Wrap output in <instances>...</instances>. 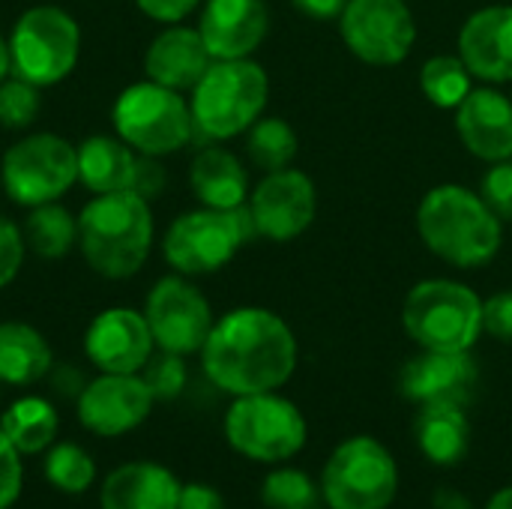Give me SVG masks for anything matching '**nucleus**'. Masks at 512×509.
<instances>
[{
    "mask_svg": "<svg viewBox=\"0 0 512 509\" xmlns=\"http://www.w3.org/2000/svg\"><path fill=\"white\" fill-rule=\"evenodd\" d=\"M144 318L153 333V342L162 351H171L180 357L201 351L213 330V315H210L207 300L201 297L198 288H192L189 282L177 276L156 282V288L147 297Z\"/></svg>",
    "mask_w": 512,
    "mask_h": 509,
    "instance_id": "nucleus-13",
    "label": "nucleus"
},
{
    "mask_svg": "<svg viewBox=\"0 0 512 509\" xmlns=\"http://www.w3.org/2000/svg\"><path fill=\"white\" fill-rule=\"evenodd\" d=\"M423 93L429 96L432 105L438 108H459L462 99L471 93V69L465 66L462 57H432L426 60L420 72Z\"/></svg>",
    "mask_w": 512,
    "mask_h": 509,
    "instance_id": "nucleus-30",
    "label": "nucleus"
},
{
    "mask_svg": "<svg viewBox=\"0 0 512 509\" xmlns=\"http://www.w3.org/2000/svg\"><path fill=\"white\" fill-rule=\"evenodd\" d=\"M291 3L312 18H336L348 6V0H291Z\"/></svg>",
    "mask_w": 512,
    "mask_h": 509,
    "instance_id": "nucleus-42",
    "label": "nucleus"
},
{
    "mask_svg": "<svg viewBox=\"0 0 512 509\" xmlns=\"http://www.w3.org/2000/svg\"><path fill=\"white\" fill-rule=\"evenodd\" d=\"M432 509H471V504L456 489H438L435 498H432Z\"/></svg>",
    "mask_w": 512,
    "mask_h": 509,
    "instance_id": "nucleus-43",
    "label": "nucleus"
},
{
    "mask_svg": "<svg viewBox=\"0 0 512 509\" xmlns=\"http://www.w3.org/2000/svg\"><path fill=\"white\" fill-rule=\"evenodd\" d=\"M75 234H78L75 219L69 216V210H63L54 201L33 207L27 228H24V237L39 258H63L72 249Z\"/></svg>",
    "mask_w": 512,
    "mask_h": 509,
    "instance_id": "nucleus-28",
    "label": "nucleus"
},
{
    "mask_svg": "<svg viewBox=\"0 0 512 509\" xmlns=\"http://www.w3.org/2000/svg\"><path fill=\"white\" fill-rule=\"evenodd\" d=\"M459 54L471 75L483 81H512V6L474 12L459 33Z\"/></svg>",
    "mask_w": 512,
    "mask_h": 509,
    "instance_id": "nucleus-19",
    "label": "nucleus"
},
{
    "mask_svg": "<svg viewBox=\"0 0 512 509\" xmlns=\"http://www.w3.org/2000/svg\"><path fill=\"white\" fill-rule=\"evenodd\" d=\"M144 384L150 387L153 399H177L186 387V366H183V357L180 354H171V351H162L159 357L147 360L144 366Z\"/></svg>",
    "mask_w": 512,
    "mask_h": 509,
    "instance_id": "nucleus-34",
    "label": "nucleus"
},
{
    "mask_svg": "<svg viewBox=\"0 0 512 509\" xmlns=\"http://www.w3.org/2000/svg\"><path fill=\"white\" fill-rule=\"evenodd\" d=\"M78 180V150L57 135H30L3 156V189L21 207L57 201Z\"/></svg>",
    "mask_w": 512,
    "mask_h": 509,
    "instance_id": "nucleus-11",
    "label": "nucleus"
},
{
    "mask_svg": "<svg viewBox=\"0 0 512 509\" xmlns=\"http://www.w3.org/2000/svg\"><path fill=\"white\" fill-rule=\"evenodd\" d=\"M210 51L198 30L189 27H171L153 39L144 57V69L150 81L171 87V90H189L201 81V75L210 69Z\"/></svg>",
    "mask_w": 512,
    "mask_h": 509,
    "instance_id": "nucleus-21",
    "label": "nucleus"
},
{
    "mask_svg": "<svg viewBox=\"0 0 512 509\" xmlns=\"http://www.w3.org/2000/svg\"><path fill=\"white\" fill-rule=\"evenodd\" d=\"M141 6V12H147L156 21H180L186 18L198 0H135Z\"/></svg>",
    "mask_w": 512,
    "mask_h": 509,
    "instance_id": "nucleus-41",
    "label": "nucleus"
},
{
    "mask_svg": "<svg viewBox=\"0 0 512 509\" xmlns=\"http://www.w3.org/2000/svg\"><path fill=\"white\" fill-rule=\"evenodd\" d=\"M258 237L252 210L246 204L234 210H195L180 216L165 237V258L174 270L198 276L225 267L243 243Z\"/></svg>",
    "mask_w": 512,
    "mask_h": 509,
    "instance_id": "nucleus-6",
    "label": "nucleus"
},
{
    "mask_svg": "<svg viewBox=\"0 0 512 509\" xmlns=\"http://www.w3.org/2000/svg\"><path fill=\"white\" fill-rule=\"evenodd\" d=\"M132 171H135V156L126 147V141L96 135L78 147V180L96 195L129 189Z\"/></svg>",
    "mask_w": 512,
    "mask_h": 509,
    "instance_id": "nucleus-25",
    "label": "nucleus"
},
{
    "mask_svg": "<svg viewBox=\"0 0 512 509\" xmlns=\"http://www.w3.org/2000/svg\"><path fill=\"white\" fill-rule=\"evenodd\" d=\"M177 477L153 462H129L102 483V509H177Z\"/></svg>",
    "mask_w": 512,
    "mask_h": 509,
    "instance_id": "nucleus-22",
    "label": "nucleus"
},
{
    "mask_svg": "<svg viewBox=\"0 0 512 509\" xmlns=\"http://www.w3.org/2000/svg\"><path fill=\"white\" fill-rule=\"evenodd\" d=\"M177 509H225V501H222V495L213 486L189 483V486L180 489Z\"/></svg>",
    "mask_w": 512,
    "mask_h": 509,
    "instance_id": "nucleus-40",
    "label": "nucleus"
},
{
    "mask_svg": "<svg viewBox=\"0 0 512 509\" xmlns=\"http://www.w3.org/2000/svg\"><path fill=\"white\" fill-rule=\"evenodd\" d=\"M267 75L258 63L216 60L192 87V123L207 138H234L246 132L267 105Z\"/></svg>",
    "mask_w": 512,
    "mask_h": 509,
    "instance_id": "nucleus-4",
    "label": "nucleus"
},
{
    "mask_svg": "<svg viewBox=\"0 0 512 509\" xmlns=\"http://www.w3.org/2000/svg\"><path fill=\"white\" fill-rule=\"evenodd\" d=\"M12 69V54H9V45L0 39V81L6 78V72Z\"/></svg>",
    "mask_w": 512,
    "mask_h": 509,
    "instance_id": "nucleus-45",
    "label": "nucleus"
},
{
    "mask_svg": "<svg viewBox=\"0 0 512 509\" xmlns=\"http://www.w3.org/2000/svg\"><path fill=\"white\" fill-rule=\"evenodd\" d=\"M315 207H318L315 183L294 168L270 171L258 183L249 204L258 237H270L279 243L300 237L312 225Z\"/></svg>",
    "mask_w": 512,
    "mask_h": 509,
    "instance_id": "nucleus-14",
    "label": "nucleus"
},
{
    "mask_svg": "<svg viewBox=\"0 0 512 509\" xmlns=\"http://www.w3.org/2000/svg\"><path fill=\"white\" fill-rule=\"evenodd\" d=\"M261 498L270 509H318L321 507V492L315 489V483L294 468H282L273 471L264 480Z\"/></svg>",
    "mask_w": 512,
    "mask_h": 509,
    "instance_id": "nucleus-32",
    "label": "nucleus"
},
{
    "mask_svg": "<svg viewBox=\"0 0 512 509\" xmlns=\"http://www.w3.org/2000/svg\"><path fill=\"white\" fill-rule=\"evenodd\" d=\"M153 393L144 378L135 375H102L87 384L78 396V420L87 432L114 438L141 426L153 408Z\"/></svg>",
    "mask_w": 512,
    "mask_h": 509,
    "instance_id": "nucleus-15",
    "label": "nucleus"
},
{
    "mask_svg": "<svg viewBox=\"0 0 512 509\" xmlns=\"http://www.w3.org/2000/svg\"><path fill=\"white\" fill-rule=\"evenodd\" d=\"M162 186H165L162 165L156 162V156H144L141 153V159H135V171H132V186L129 189L135 195H141L144 201H150V198H156L162 192Z\"/></svg>",
    "mask_w": 512,
    "mask_h": 509,
    "instance_id": "nucleus-39",
    "label": "nucleus"
},
{
    "mask_svg": "<svg viewBox=\"0 0 512 509\" xmlns=\"http://www.w3.org/2000/svg\"><path fill=\"white\" fill-rule=\"evenodd\" d=\"M36 114H39L36 84L24 78L0 81V123L6 129H24L36 120Z\"/></svg>",
    "mask_w": 512,
    "mask_h": 509,
    "instance_id": "nucleus-33",
    "label": "nucleus"
},
{
    "mask_svg": "<svg viewBox=\"0 0 512 509\" xmlns=\"http://www.w3.org/2000/svg\"><path fill=\"white\" fill-rule=\"evenodd\" d=\"M246 150L264 171H282L297 156V135L282 117H264L249 126Z\"/></svg>",
    "mask_w": 512,
    "mask_h": 509,
    "instance_id": "nucleus-29",
    "label": "nucleus"
},
{
    "mask_svg": "<svg viewBox=\"0 0 512 509\" xmlns=\"http://www.w3.org/2000/svg\"><path fill=\"white\" fill-rule=\"evenodd\" d=\"M480 198L498 219L512 222V159L495 162V168H489L480 183Z\"/></svg>",
    "mask_w": 512,
    "mask_h": 509,
    "instance_id": "nucleus-35",
    "label": "nucleus"
},
{
    "mask_svg": "<svg viewBox=\"0 0 512 509\" xmlns=\"http://www.w3.org/2000/svg\"><path fill=\"white\" fill-rule=\"evenodd\" d=\"M189 180H192V192L204 207L234 210L246 201V186H249L246 171L237 162V156H231L228 150L219 147L201 150L192 162Z\"/></svg>",
    "mask_w": 512,
    "mask_h": 509,
    "instance_id": "nucleus-23",
    "label": "nucleus"
},
{
    "mask_svg": "<svg viewBox=\"0 0 512 509\" xmlns=\"http://www.w3.org/2000/svg\"><path fill=\"white\" fill-rule=\"evenodd\" d=\"M414 438L435 465H456L468 453L471 429L459 405H420Z\"/></svg>",
    "mask_w": 512,
    "mask_h": 509,
    "instance_id": "nucleus-24",
    "label": "nucleus"
},
{
    "mask_svg": "<svg viewBox=\"0 0 512 509\" xmlns=\"http://www.w3.org/2000/svg\"><path fill=\"white\" fill-rule=\"evenodd\" d=\"M78 45V24L69 12L57 6H33L12 27V72L36 87L57 84L75 69Z\"/></svg>",
    "mask_w": 512,
    "mask_h": 509,
    "instance_id": "nucleus-8",
    "label": "nucleus"
},
{
    "mask_svg": "<svg viewBox=\"0 0 512 509\" xmlns=\"http://www.w3.org/2000/svg\"><path fill=\"white\" fill-rule=\"evenodd\" d=\"M402 321L423 351H471L483 333V300L468 285L429 279L411 288Z\"/></svg>",
    "mask_w": 512,
    "mask_h": 509,
    "instance_id": "nucleus-5",
    "label": "nucleus"
},
{
    "mask_svg": "<svg viewBox=\"0 0 512 509\" xmlns=\"http://www.w3.org/2000/svg\"><path fill=\"white\" fill-rule=\"evenodd\" d=\"M228 444L255 462H282L303 450L306 420L282 396L252 393L240 396L225 417Z\"/></svg>",
    "mask_w": 512,
    "mask_h": 509,
    "instance_id": "nucleus-9",
    "label": "nucleus"
},
{
    "mask_svg": "<svg viewBox=\"0 0 512 509\" xmlns=\"http://www.w3.org/2000/svg\"><path fill=\"white\" fill-rule=\"evenodd\" d=\"M483 330L501 342H512V291H498L483 303Z\"/></svg>",
    "mask_w": 512,
    "mask_h": 509,
    "instance_id": "nucleus-38",
    "label": "nucleus"
},
{
    "mask_svg": "<svg viewBox=\"0 0 512 509\" xmlns=\"http://www.w3.org/2000/svg\"><path fill=\"white\" fill-rule=\"evenodd\" d=\"M21 495V453L0 429V509H9Z\"/></svg>",
    "mask_w": 512,
    "mask_h": 509,
    "instance_id": "nucleus-37",
    "label": "nucleus"
},
{
    "mask_svg": "<svg viewBox=\"0 0 512 509\" xmlns=\"http://www.w3.org/2000/svg\"><path fill=\"white\" fill-rule=\"evenodd\" d=\"M45 477L54 489L66 495H81L96 477V462L78 444H57L45 456Z\"/></svg>",
    "mask_w": 512,
    "mask_h": 509,
    "instance_id": "nucleus-31",
    "label": "nucleus"
},
{
    "mask_svg": "<svg viewBox=\"0 0 512 509\" xmlns=\"http://www.w3.org/2000/svg\"><path fill=\"white\" fill-rule=\"evenodd\" d=\"M477 363L468 351H426L402 369V393L420 405L465 408L477 390Z\"/></svg>",
    "mask_w": 512,
    "mask_h": 509,
    "instance_id": "nucleus-17",
    "label": "nucleus"
},
{
    "mask_svg": "<svg viewBox=\"0 0 512 509\" xmlns=\"http://www.w3.org/2000/svg\"><path fill=\"white\" fill-rule=\"evenodd\" d=\"M153 333L147 318L135 309H108L102 312L84 336L87 357L108 375H135L147 366L153 354Z\"/></svg>",
    "mask_w": 512,
    "mask_h": 509,
    "instance_id": "nucleus-16",
    "label": "nucleus"
},
{
    "mask_svg": "<svg viewBox=\"0 0 512 509\" xmlns=\"http://www.w3.org/2000/svg\"><path fill=\"white\" fill-rule=\"evenodd\" d=\"M201 357L207 378L225 393H273L294 375L297 339L267 309H234L213 324Z\"/></svg>",
    "mask_w": 512,
    "mask_h": 509,
    "instance_id": "nucleus-1",
    "label": "nucleus"
},
{
    "mask_svg": "<svg viewBox=\"0 0 512 509\" xmlns=\"http://www.w3.org/2000/svg\"><path fill=\"white\" fill-rule=\"evenodd\" d=\"M423 243L456 267H480L501 249V219L462 186H435L417 210Z\"/></svg>",
    "mask_w": 512,
    "mask_h": 509,
    "instance_id": "nucleus-3",
    "label": "nucleus"
},
{
    "mask_svg": "<svg viewBox=\"0 0 512 509\" xmlns=\"http://www.w3.org/2000/svg\"><path fill=\"white\" fill-rule=\"evenodd\" d=\"M48 369L51 348L33 327L18 321L0 324V381L15 387L36 384Z\"/></svg>",
    "mask_w": 512,
    "mask_h": 509,
    "instance_id": "nucleus-26",
    "label": "nucleus"
},
{
    "mask_svg": "<svg viewBox=\"0 0 512 509\" xmlns=\"http://www.w3.org/2000/svg\"><path fill=\"white\" fill-rule=\"evenodd\" d=\"M21 261H24V237L15 222L0 216V288H6L18 276Z\"/></svg>",
    "mask_w": 512,
    "mask_h": 509,
    "instance_id": "nucleus-36",
    "label": "nucleus"
},
{
    "mask_svg": "<svg viewBox=\"0 0 512 509\" xmlns=\"http://www.w3.org/2000/svg\"><path fill=\"white\" fill-rule=\"evenodd\" d=\"M78 240L87 264L105 279H129L147 261L153 216L132 189L93 198L78 219Z\"/></svg>",
    "mask_w": 512,
    "mask_h": 509,
    "instance_id": "nucleus-2",
    "label": "nucleus"
},
{
    "mask_svg": "<svg viewBox=\"0 0 512 509\" xmlns=\"http://www.w3.org/2000/svg\"><path fill=\"white\" fill-rule=\"evenodd\" d=\"M486 509H512V486L510 489H501Z\"/></svg>",
    "mask_w": 512,
    "mask_h": 509,
    "instance_id": "nucleus-44",
    "label": "nucleus"
},
{
    "mask_svg": "<svg viewBox=\"0 0 512 509\" xmlns=\"http://www.w3.org/2000/svg\"><path fill=\"white\" fill-rule=\"evenodd\" d=\"M114 126L120 141L144 156L180 150L195 129L192 108L180 99V93L156 81L132 84L120 93L114 105Z\"/></svg>",
    "mask_w": 512,
    "mask_h": 509,
    "instance_id": "nucleus-7",
    "label": "nucleus"
},
{
    "mask_svg": "<svg viewBox=\"0 0 512 509\" xmlns=\"http://www.w3.org/2000/svg\"><path fill=\"white\" fill-rule=\"evenodd\" d=\"M339 18L345 45L372 66H396L414 48L417 24L405 0H348Z\"/></svg>",
    "mask_w": 512,
    "mask_h": 509,
    "instance_id": "nucleus-12",
    "label": "nucleus"
},
{
    "mask_svg": "<svg viewBox=\"0 0 512 509\" xmlns=\"http://www.w3.org/2000/svg\"><path fill=\"white\" fill-rule=\"evenodd\" d=\"M399 489L393 456L375 438L345 441L324 468V501L333 509H387Z\"/></svg>",
    "mask_w": 512,
    "mask_h": 509,
    "instance_id": "nucleus-10",
    "label": "nucleus"
},
{
    "mask_svg": "<svg viewBox=\"0 0 512 509\" xmlns=\"http://www.w3.org/2000/svg\"><path fill=\"white\" fill-rule=\"evenodd\" d=\"M456 129L465 147L486 159H512V102L498 90H471L456 108Z\"/></svg>",
    "mask_w": 512,
    "mask_h": 509,
    "instance_id": "nucleus-20",
    "label": "nucleus"
},
{
    "mask_svg": "<svg viewBox=\"0 0 512 509\" xmlns=\"http://www.w3.org/2000/svg\"><path fill=\"white\" fill-rule=\"evenodd\" d=\"M0 429L21 456H33L51 447L57 435V411L45 399L27 396L3 414Z\"/></svg>",
    "mask_w": 512,
    "mask_h": 509,
    "instance_id": "nucleus-27",
    "label": "nucleus"
},
{
    "mask_svg": "<svg viewBox=\"0 0 512 509\" xmlns=\"http://www.w3.org/2000/svg\"><path fill=\"white\" fill-rule=\"evenodd\" d=\"M198 33L213 60L249 57L267 33V6L261 0H210Z\"/></svg>",
    "mask_w": 512,
    "mask_h": 509,
    "instance_id": "nucleus-18",
    "label": "nucleus"
}]
</instances>
